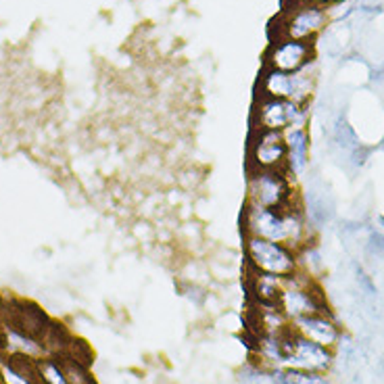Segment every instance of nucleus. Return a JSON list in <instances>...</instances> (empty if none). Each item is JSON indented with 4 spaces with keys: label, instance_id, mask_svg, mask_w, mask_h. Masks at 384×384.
<instances>
[{
    "label": "nucleus",
    "instance_id": "obj_13",
    "mask_svg": "<svg viewBox=\"0 0 384 384\" xmlns=\"http://www.w3.org/2000/svg\"><path fill=\"white\" fill-rule=\"evenodd\" d=\"M245 288L249 303H280V294L287 278H278L272 274H261L245 266Z\"/></svg>",
    "mask_w": 384,
    "mask_h": 384
},
{
    "label": "nucleus",
    "instance_id": "obj_1",
    "mask_svg": "<svg viewBox=\"0 0 384 384\" xmlns=\"http://www.w3.org/2000/svg\"><path fill=\"white\" fill-rule=\"evenodd\" d=\"M240 228H242V234L287 242L296 251L303 245L315 240L313 226L309 224L305 215L303 203L288 209H270V207H259L245 200Z\"/></svg>",
    "mask_w": 384,
    "mask_h": 384
},
{
    "label": "nucleus",
    "instance_id": "obj_15",
    "mask_svg": "<svg viewBox=\"0 0 384 384\" xmlns=\"http://www.w3.org/2000/svg\"><path fill=\"white\" fill-rule=\"evenodd\" d=\"M71 341H74V336L69 334V330L63 324L55 322V320L50 322V326H48V330H46V334L42 338L44 349H46V355H55V357L65 355Z\"/></svg>",
    "mask_w": 384,
    "mask_h": 384
},
{
    "label": "nucleus",
    "instance_id": "obj_2",
    "mask_svg": "<svg viewBox=\"0 0 384 384\" xmlns=\"http://www.w3.org/2000/svg\"><path fill=\"white\" fill-rule=\"evenodd\" d=\"M245 200L270 209H288L303 203V196L287 170H247Z\"/></svg>",
    "mask_w": 384,
    "mask_h": 384
},
{
    "label": "nucleus",
    "instance_id": "obj_20",
    "mask_svg": "<svg viewBox=\"0 0 384 384\" xmlns=\"http://www.w3.org/2000/svg\"><path fill=\"white\" fill-rule=\"evenodd\" d=\"M309 2H313V4H320V6H334V4H341V2H345V0H309Z\"/></svg>",
    "mask_w": 384,
    "mask_h": 384
},
{
    "label": "nucleus",
    "instance_id": "obj_8",
    "mask_svg": "<svg viewBox=\"0 0 384 384\" xmlns=\"http://www.w3.org/2000/svg\"><path fill=\"white\" fill-rule=\"evenodd\" d=\"M247 170H287L284 132L251 130L247 144Z\"/></svg>",
    "mask_w": 384,
    "mask_h": 384
},
{
    "label": "nucleus",
    "instance_id": "obj_18",
    "mask_svg": "<svg viewBox=\"0 0 384 384\" xmlns=\"http://www.w3.org/2000/svg\"><path fill=\"white\" fill-rule=\"evenodd\" d=\"M368 251L376 257H383L384 255V234L383 232H370L368 236Z\"/></svg>",
    "mask_w": 384,
    "mask_h": 384
},
{
    "label": "nucleus",
    "instance_id": "obj_14",
    "mask_svg": "<svg viewBox=\"0 0 384 384\" xmlns=\"http://www.w3.org/2000/svg\"><path fill=\"white\" fill-rule=\"evenodd\" d=\"M4 332H6V353H19V355L32 357V359L46 357V349L40 338H34L11 326H4Z\"/></svg>",
    "mask_w": 384,
    "mask_h": 384
},
{
    "label": "nucleus",
    "instance_id": "obj_10",
    "mask_svg": "<svg viewBox=\"0 0 384 384\" xmlns=\"http://www.w3.org/2000/svg\"><path fill=\"white\" fill-rule=\"evenodd\" d=\"M313 42L309 40H292V38H278L272 40L266 53V67L278 69L284 74H296L313 61Z\"/></svg>",
    "mask_w": 384,
    "mask_h": 384
},
{
    "label": "nucleus",
    "instance_id": "obj_9",
    "mask_svg": "<svg viewBox=\"0 0 384 384\" xmlns=\"http://www.w3.org/2000/svg\"><path fill=\"white\" fill-rule=\"evenodd\" d=\"M328 13L324 6L305 2L296 8L282 11V19L278 25V38H292V40H309L313 42L315 36L326 27Z\"/></svg>",
    "mask_w": 384,
    "mask_h": 384
},
{
    "label": "nucleus",
    "instance_id": "obj_4",
    "mask_svg": "<svg viewBox=\"0 0 384 384\" xmlns=\"http://www.w3.org/2000/svg\"><path fill=\"white\" fill-rule=\"evenodd\" d=\"M278 305L284 311L290 324L294 320L305 317V315L330 311L326 294H324L322 287L317 284V280L313 276L301 272V270L284 280V288H282Z\"/></svg>",
    "mask_w": 384,
    "mask_h": 384
},
{
    "label": "nucleus",
    "instance_id": "obj_16",
    "mask_svg": "<svg viewBox=\"0 0 384 384\" xmlns=\"http://www.w3.org/2000/svg\"><path fill=\"white\" fill-rule=\"evenodd\" d=\"M36 368H38V378L42 384H69L61 359L55 355H46V357L38 359Z\"/></svg>",
    "mask_w": 384,
    "mask_h": 384
},
{
    "label": "nucleus",
    "instance_id": "obj_3",
    "mask_svg": "<svg viewBox=\"0 0 384 384\" xmlns=\"http://www.w3.org/2000/svg\"><path fill=\"white\" fill-rule=\"evenodd\" d=\"M242 259L247 268L278 278H290L294 272H299L296 249L287 242H276L259 236L242 234Z\"/></svg>",
    "mask_w": 384,
    "mask_h": 384
},
{
    "label": "nucleus",
    "instance_id": "obj_22",
    "mask_svg": "<svg viewBox=\"0 0 384 384\" xmlns=\"http://www.w3.org/2000/svg\"><path fill=\"white\" fill-rule=\"evenodd\" d=\"M0 384H4V374H2V368H0Z\"/></svg>",
    "mask_w": 384,
    "mask_h": 384
},
{
    "label": "nucleus",
    "instance_id": "obj_12",
    "mask_svg": "<svg viewBox=\"0 0 384 384\" xmlns=\"http://www.w3.org/2000/svg\"><path fill=\"white\" fill-rule=\"evenodd\" d=\"M284 140H287V172L299 182L307 174L311 159L309 128H290L284 132Z\"/></svg>",
    "mask_w": 384,
    "mask_h": 384
},
{
    "label": "nucleus",
    "instance_id": "obj_17",
    "mask_svg": "<svg viewBox=\"0 0 384 384\" xmlns=\"http://www.w3.org/2000/svg\"><path fill=\"white\" fill-rule=\"evenodd\" d=\"M59 359L63 364V370H65V376H67L69 384H98L90 372V368H86V366L69 359V357H59Z\"/></svg>",
    "mask_w": 384,
    "mask_h": 384
},
{
    "label": "nucleus",
    "instance_id": "obj_6",
    "mask_svg": "<svg viewBox=\"0 0 384 384\" xmlns=\"http://www.w3.org/2000/svg\"><path fill=\"white\" fill-rule=\"evenodd\" d=\"M282 343H284V368L305 372H330L334 366L336 351L296 334L292 330V324L282 334Z\"/></svg>",
    "mask_w": 384,
    "mask_h": 384
},
{
    "label": "nucleus",
    "instance_id": "obj_5",
    "mask_svg": "<svg viewBox=\"0 0 384 384\" xmlns=\"http://www.w3.org/2000/svg\"><path fill=\"white\" fill-rule=\"evenodd\" d=\"M290 128H309V104H296L287 98L257 96L251 113V130L287 132Z\"/></svg>",
    "mask_w": 384,
    "mask_h": 384
},
{
    "label": "nucleus",
    "instance_id": "obj_21",
    "mask_svg": "<svg viewBox=\"0 0 384 384\" xmlns=\"http://www.w3.org/2000/svg\"><path fill=\"white\" fill-rule=\"evenodd\" d=\"M378 226H380V228L384 230V215H380V217H378Z\"/></svg>",
    "mask_w": 384,
    "mask_h": 384
},
{
    "label": "nucleus",
    "instance_id": "obj_7",
    "mask_svg": "<svg viewBox=\"0 0 384 384\" xmlns=\"http://www.w3.org/2000/svg\"><path fill=\"white\" fill-rule=\"evenodd\" d=\"M257 90L259 96L287 98L296 104H309L315 90V78L309 74V67L296 74H284V71L266 67L259 76Z\"/></svg>",
    "mask_w": 384,
    "mask_h": 384
},
{
    "label": "nucleus",
    "instance_id": "obj_19",
    "mask_svg": "<svg viewBox=\"0 0 384 384\" xmlns=\"http://www.w3.org/2000/svg\"><path fill=\"white\" fill-rule=\"evenodd\" d=\"M6 353V332H4V326L0 324V355Z\"/></svg>",
    "mask_w": 384,
    "mask_h": 384
},
{
    "label": "nucleus",
    "instance_id": "obj_11",
    "mask_svg": "<svg viewBox=\"0 0 384 384\" xmlns=\"http://www.w3.org/2000/svg\"><path fill=\"white\" fill-rule=\"evenodd\" d=\"M292 330L322 347H328V349H334L338 347L341 343V336H343V328L338 326L336 317L332 311H326V313H313V315H305L301 320H294L292 322Z\"/></svg>",
    "mask_w": 384,
    "mask_h": 384
}]
</instances>
